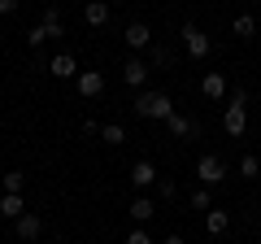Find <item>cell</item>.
Segmentation results:
<instances>
[{
	"label": "cell",
	"instance_id": "obj_1",
	"mask_svg": "<svg viewBox=\"0 0 261 244\" xmlns=\"http://www.w3.org/2000/svg\"><path fill=\"white\" fill-rule=\"evenodd\" d=\"M130 109H135V118H144V122H166L170 113H174V101H170L166 92H140L135 101H130Z\"/></svg>",
	"mask_w": 261,
	"mask_h": 244
},
{
	"label": "cell",
	"instance_id": "obj_2",
	"mask_svg": "<svg viewBox=\"0 0 261 244\" xmlns=\"http://www.w3.org/2000/svg\"><path fill=\"white\" fill-rule=\"evenodd\" d=\"M196 179H200V188H218L226 179V161L218 153H205V157H196Z\"/></svg>",
	"mask_w": 261,
	"mask_h": 244
},
{
	"label": "cell",
	"instance_id": "obj_3",
	"mask_svg": "<svg viewBox=\"0 0 261 244\" xmlns=\"http://www.w3.org/2000/svg\"><path fill=\"white\" fill-rule=\"evenodd\" d=\"M183 48H187V57H192V61H205V57L214 53V39L196 27V22H183Z\"/></svg>",
	"mask_w": 261,
	"mask_h": 244
},
{
	"label": "cell",
	"instance_id": "obj_4",
	"mask_svg": "<svg viewBox=\"0 0 261 244\" xmlns=\"http://www.w3.org/2000/svg\"><path fill=\"white\" fill-rule=\"evenodd\" d=\"M126 179H130V188L148 192V188H157V179H161V175H157V166L144 157V161H135V166H130V175H126Z\"/></svg>",
	"mask_w": 261,
	"mask_h": 244
},
{
	"label": "cell",
	"instance_id": "obj_5",
	"mask_svg": "<svg viewBox=\"0 0 261 244\" xmlns=\"http://www.w3.org/2000/svg\"><path fill=\"white\" fill-rule=\"evenodd\" d=\"M122 39H126V48L135 57L144 53V48H152V31H148V22H130L126 31H122Z\"/></svg>",
	"mask_w": 261,
	"mask_h": 244
},
{
	"label": "cell",
	"instance_id": "obj_6",
	"mask_svg": "<svg viewBox=\"0 0 261 244\" xmlns=\"http://www.w3.org/2000/svg\"><path fill=\"white\" fill-rule=\"evenodd\" d=\"M244 127H248V105H235V101H226L222 131H226V135H244Z\"/></svg>",
	"mask_w": 261,
	"mask_h": 244
},
{
	"label": "cell",
	"instance_id": "obj_7",
	"mask_svg": "<svg viewBox=\"0 0 261 244\" xmlns=\"http://www.w3.org/2000/svg\"><path fill=\"white\" fill-rule=\"evenodd\" d=\"M122 79H126L130 87H148V61H144V57H126V66H122Z\"/></svg>",
	"mask_w": 261,
	"mask_h": 244
},
{
	"label": "cell",
	"instance_id": "obj_8",
	"mask_svg": "<svg viewBox=\"0 0 261 244\" xmlns=\"http://www.w3.org/2000/svg\"><path fill=\"white\" fill-rule=\"evenodd\" d=\"M200 92H205L209 101H222V96H231V83H226L222 70H209V75L200 79Z\"/></svg>",
	"mask_w": 261,
	"mask_h": 244
},
{
	"label": "cell",
	"instance_id": "obj_9",
	"mask_svg": "<svg viewBox=\"0 0 261 244\" xmlns=\"http://www.w3.org/2000/svg\"><path fill=\"white\" fill-rule=\"evenodd\" d=\"M39 31H44L48 39H61L65 35V22H61V9H57V5H48L44 13H39V22H35Z\"/></svg>",
	"mask_w": 261,
	"mask_h": 244
},
{
	"label": "cell",
	"instance_id": "obj_10",
	"mask_svg": "<svg viewBox=\"0 0 261 244\" xmlns=\"http://www.w3.org/2000/svg\"><path fill=\"white\" fill-rule=\"evenodd\" d=\"M74 83H79V96H83V101H96V96L105 92V75L100 70H83Z\"/></svg>",
	"mask_w": 261,
	"mask_h": 244
},
{
	"label": "cell",
	"instance_id": "obj_11",
	"mask_svg": "<svg viewBox=\"0 0 261 244\" xmlns=\"http://www.w3.org/2000/svg\"><path fill=\"white\" fill-rule=\"evenodd\" d=\"M48 75H53V79H79L83 70H79V61L70 53H57L53 61H48Z\"/></svg>",
	"mask_w": 261,
	"mask_h": 244
},
{
	"label": "cell",
	"instance_id": "obj_12",
	"mask_svg": "<svg viewBox=\"0 0 261 244\" xmlns=\"http://www.w3.org/2000/svg\"><path fill=\"white\" fill-rule=\"evenodd\" d=\"M126 214H130V223H135V227H148V223H152V214H157V205H152V201L140 192V197L126 205Z\"/></svg>",
	"mask_w": 261,
	"mask_h": 244
},
{
	"label": "cell",
	"instance_id": "obj_13",
	"mask_svg": "<svg viewBox=\"0 0 261 244\" xmlns=\"http://www.w3.org/2000/svg\"><path fill=\"white\" fill-rule=\"evenodd\" d=\"M13 231H18V240H39V235H44V218L27 209V214H22L18 223H13Z\"/></svg>",
	"mask_w": 261,
	"mask_h": 244
},
{
	"label": "cell",
	"instance_id": "obj_14",
	"mask_svg": "<svg viewBox=\"0 0 261 244\" xmlns=\"http://www.w3.org/2000/svg\"><path fill=\"white\" fill-rule=\"evenodd\" d=\"M109 13H113L109 0H87V5H83V22H87V27H105Z\"/></svg>",
	"mask_w": 261,
	"mask_h": 244
},
{
	"label": "cell",
	"instance_id": "obj_15",
	"mask_svg": "<svg viewBox=\"0 0 261 244\" xmlns=\"http://www.w3.org/2000/svg\"><path fill=\"white\" fill-rule=\"evenodd\" d=\"M22 214H27V201H22V192H5V197H0V218L18 223Z\"/></svg>",
	"mask_w": 261,
	"mask_h": 244
},
{
	"label": "cell",
	"instance_id": "obj_16",
	"mask_svg": "<svg viewBox=\"0 0 261 244\" xmlns=\"http://www.w3.org/2000/svg\"><path fill=\"white\" fill-rule=\"evenodd\" d=\"M166 131H170V135H196L200 127H196V122L187 118V113H178V109H174V113L166 118Z\"/></svg>",
	"mask_w": 261,
	"mask_h": 244
},
{
	"label": "cell",
	"instance_id": "obj_17",
	"mask_svg": "<svg viewBox=\"0 0 261 244\" xmlns=\"http://www.w3.org/2000/svg\"><path fill=\"white\" fill-rule=\"evenodd\" d=\"M205 231L209 235H226L231 231V214H226V209H209L205 214Z\"/></svg>",
	"mask_w": 261,
	"mask_h": 244
},
{
	"label": "cell",
	"instance_id": "obj_18",
	"mask_svg": "<svg viewBox=\"0 0 261 244\" xmlns=\"http://www.w3.org/2000/svg\"><path fill=\"white\" fill-rule=\"evenodd\" d=\"M100 140L118 149V144H126V127H122V122H109V127H100Z\"/></svg>",
	"mask_w": 261,
	"mask_h": 244
},
{
	"label": "cell",
	"instance_id": "obj_19",
	"mask_svg": "<svg viewBox=\"0 0 261 244\" xmlns=\"http://www.w3.org/2000/svg\"><path fill=\"white\" fill-rule=\"evenodd\" d=\"M231 31H235L240 39H252V35H257V22H252V13H240V18L231 22Z\"/></svg>",
	"mask_w": 261,
	"mask_h": 244
},
{
	"label": "cell",
	"instance_id": "obj_20",
	"mask_svg": "<svg viewBox=\"0 0 261 244\" xmlns=\"http://www.w3.org/2000/svg\"><path fill=\"white\" fill-rule=\"evenodd\" d=\"M187 205H192V209H205V214H209V209H214V192H209V188H196L192 197H187Z\"/></svg>",
	"mask_w": 261,
	"mask_h": 244
},
{
	"label": "cell",
	"instance_id": "obj_21",
	"mask_svg": "<svg viewBox=\"0 0 261 244\" xmlns=\"http://www.w3.org/2000/svg\"><path fill=\"white\" fill-rule=\"evenodd\" d=\"M240 175H244V179H257V175H261V157L244 153V157H240Z\"/></svg>",
	"mask_w": 261,
	"mask_h": 244
},
{
	"label": "cell",
	"instance_id": "obj_22",
	"mask_svg": "<svg viewBox=\"0 0 261 244\" xmlns=\"http://www.w3.org/2000/svg\"><path fill=\"white\" fill-rule=\"evenodd\" d=\"M0 183H5V192H22L27 188V175L22 170H9V175H0Z\"/></svg>",
	"mask_w": 261,
	"mask_h": 244
},
{
	"label": "cell",
	"instance_id": "obj_23",
	"mask_svg": "<svg viewBox=\"0 0 261 244\" xmlns=\"http://www.w3.org/2000/svg\"><path fill=\"white\" fill-rule=\"evenodd\" d=\"M157 197H161V201H174V197H178V183L161 175V179H157Z\"/></svg>",
	"mask_w": 261,
	"mask_h": 244
},
{
	"label": "cell",
	"instance_id": "obj_24",
	"mask_svg": "<svg viewBox=\"0 0 261 244\" xmlns=\"http://www.w3.org/2000/svg\"><path fill=\"white\" fill-rule=\"evenodd\" d=\"M126 244H152V235H148V227H135V231L126 235Z\"/></svg>",
	"mask_w": 261,
	"mask_h": 244
},
{
	"label": "cell",
	"instance_id": "obj_25",
	"mask_svg": "<svg viewBox=\"0 0 261 244\" xmlns=\"http://www.w3.org/2000/svg\"><path fill=\"white\" fill-rule=\"evenodd\" d=\"M27 44H31V48H44V44H48V35H44L39 27H31V31H27Z\"/></svg>",
	"mask_w": 261,
	"mask_h": 244
},
{
	"label": "cell",
	"instance_id": "obj_26",
	"mask_svg": "<svg viewBox=\"0 0 261 244\" xmlns=\"http://www.w3.org/2000/svg\"><path fill=\"white\" fill-rule=\"evenodd\" d=\"M152 61H157V66H170V61H174V53H170V48H152Z\"/></svg>",
	"mask_w": 261,
	"mask_h": 244
},
{
	"label": "cell",
	"instance_id": "obj_27",
	"mask_svg": "<svg viewBox=\"0 0 261 244\" xmlns=\"http://www.w3.org/2000/svg\"><path fill=\"white\" fill-rule=\"evenodd\" d=\"M79 127H83V135H100V122H96V118H83Z\"/></svg>",
	"mask_w": 261,
	"mask_h": 244
},
{
	"label": "cell",
	"instance_id": "obj_28",
	"mask_svg": "<svg viewBox=\"0 0 261 244\" xmlns=\"http://www.w3.org/2000/svg\"><path fill=\"white\" fill-rule=\"evenodd\" d=\"M22 0H0V18H9V13H18Z\"/></svg>",
	"mask_w": 261,
	"mask_h": 244
},
{
	"label": "cell",
	"instance_id": "obj_29",
	"mask_svg": "<svg viewBox=\"0 0 261 244\" xmlns=\"http://www.w3.org/2000/svg\"><path fill=\"white\" fill-rule=\"evenodd\" d=\"M161 244H183V235H166V240H161Z\"/></svg>",
	"mask_w": 261,
	"mask_h": 244
},
{
	"label": "cell",
	"instance_id": "obj_30",
	"mask_svg": "<svg viewBox=\"0 0 261 244\" xmlns=\"http://www.w3.org/2000/svg\"><path fill=\"white\" fill-rule=\"evenodd\" d=\"M109 5H122V0H109Z\"/></svg>",
	"mask_w": 261,
	"mask_h": 244
},
{
	"label": "cell",
	"instance_id": "obj_31",
	"mask_svg": "<svg viewBox=\"0 0 261 244\" xmlns=\"http://www.w3.org/2000/svg\"><path fill=\"white\" fill-rule=\"evenodd\" d=\"M257 244H261V240H257Z\"/></svg>",
	"mask_w": 261,
	"mask_h": 244
}]
</instances>
